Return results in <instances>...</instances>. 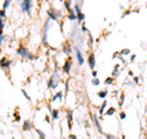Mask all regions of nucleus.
<instances>
[{
	"mask_svg": "<svg viewBox=\"0 0 147 139\" xmlns=\"http://www.w3.org/2000/svg\"><path fill=\"white\" fill-rule=\"evenodd\" d=\"M17 54L18 56H21V57H23V58H27V59H33L32 54H31V53L28 52V49L25 48L23 46H21V47L17 49Z\"/></svg>",
	"mask_w": 147,
	"mask_h": 139,
	"instance_id": "obj_1",
	"label": "nucleus"
},
{
	"mask_svg": "<svg viewBox=\"0 0 147 139\" xmlns=\"http://www.w3.org/2000/svg\"><path fill=\"white\" fill-rule=\"evenodd\" d=\"M58 81H59V75L58 73H54L52 75V78L49 79V81H48V87H50V89H55L56 85H58Z\"/></svg>",
	"mask_w": 147,
	"mask_h": 139,
	"instance_id": "obj_2",
	"label": "nucleus"
},
{
	"mask_svg": "<svg viewBox=\"0 0 147 139\" xmlns=\"http://www.w3.org/2000/svg\"><path fill=\"white\" fill-rule=\"evenodd\" d=\"M21 6H22V11L23 13L30 14L31 9H32V0H23L21 3Z\"/></svg>",
	"mask_w": 147,
	"mask_h": 139,
	"instance_id": "obj_3",
	"label": "nucleus"
},
{
	"mask_svg": "<svg viewBox=\"0 0 147 139\" xmlns=\"http://www.w3.org/2000/svg\"><path fill=\"white\" fill-rule=\"evenodd\" d=\"M71 65H72V62H71V58H68L65 61L64 65H63V71L65 74H69L70 73V69H71Z\"/></svg>",
	"mask_w": 147,
	"mask_h": 139,
	"instance_id": "obj_4",
	"label": "nucleus"
},
{
	"mask_svg": "<svg viewBox=\"0 0 147 139\" xmlns=\"http://www.w3.org/2000/svg\"><path fill=\"white\" fill-rule=\"evenodd\" d=\"M10 64H11V61H9L8 58H1L0 59V67L3 69H9Z\"/></svg>",
	"mask_w": 147,
	"mask_h": 139,
	"instance_id": "obj_5",
	"label": "nucleus"
},
{
	"mask_svg": "<svg viewBox=\"0 0 147 139\" xmlns=\"http://www.w3.org/2000/svg\"><path fill=\"white\" fill-rule=\"evenodd\" d=\"M75 10H76V14H77V21L78 22H82L83 19H85V15L82 14V11L80 10V6L77 4L75 5Z\"/></svg>",
	"mask_w": 147,
	"mask_h": 139,
	"instance_id": "obj_6",
	"label": "nucleus"
},
{
	"mask_svg": "<svg viewBox=\"0 0 147 139\" xmlns=\"http://www.w3.org/2000/svg\"><path fill=\"white\" fill-rule=\"evenodd\" d=\"M88 64H90V68H91L92 70L95 69V65H96L95 54H90V57H88Z\"/></svg>",
	"mask_w": 147,
	"mask_h": 139,
	"instance_id": "obj_7",
	"label": "nucleus"
},
{
	"mask_svg": "<svg viewBox=\"0 0 147 139\" xmlns=\"http://www.w3.org/2000/svg\"><path fill=\"white\" fill-rule=\"evenodd\" d=\"M48 30H49V21L45 22L44 25V28H43V42L45 43L47 42V35H48Z\"/></svg>",
	"mask_w": 147,
	"mask_h": 139,
	"instance_id": "obj_8",
	"label": "nucleus"
},
{
	"mask_svg": "<svg viewBox=\"0 0 147 139\" xmlns=\"http://www.w3.org/2000/svg\"><path fill=\"white\" fill-rule=\"evenodd\" d=\"M92 119H93V123L96 124V127H97L98 132H99V133H102V128H101V124H99V122H98V118H97V116H96V114H93V116H92Z\"/></svg>",
	"mask_w": 147,
	"mask_h": 139,
	"instance_id": "obj_9",
	"label": "nucleus"
},
{
	"mask_svg": "<svg viewBox=\"0 0 147 139\" xmlns=\"http://www.w3.org/2000/svg\"><path fill=\"white\" fill-rule=\"evenodd\" d=\"M76 58H77V61H78V64L82 65L85 61H83L82 54H81V51H80V49H76Z\"/></svg>",
	"mask_w": 147,
	"mask_h": 139,
	"instance_id": "obj_10",
	"label": "nucleus"
},
{
	"mask_svg": "<svg viewBox=\"0 0 147 139\" xmlns=\"http://www.w3.org/2000/svg\"><path fill=\"white\" fill-rule=\"evenodd\" d=\"M32 128H33L32 122L31 121H25V123H23V130H31Z\"/></svg>",
	"mask_w": 147,
	"mask_h": 139,
	"instance_id": "obj_11",
	"label": "nucleus"
},
{
	"mask_svg": "<svg viewBox=\"0 0 147 139\" xmlns=\"http://www.w3.org/2000/svg\"><path fill=\"white\" fill-rule=\"evenodd\" d=\"M68 123H69V129H71L72 127V112L68 111Z\"/></svg>",
	"mask_w": 147,
	"mask_h": 139,
	"instance_id": "obj_12",
	"label": "nucleus"
},
{
	"mask_svg": "<svg viewBox=\"0 0 147 139\" xmlns=\"http://www.w3.org/2000/svg\"><path fill=\"white\" fill-rule=\"evenodd\" d=\"M69 20H71V21H74V20H77V16L75 15V13H74L72 10H69Z\"/></svg>",
	"mask_w": 147,
	"mask_h": 139,
	"instance_id": "obj_13",
	"label": "nucleus"
},
{
	"mask_svg": "<svg viewBox=\"0 0 147 139\" xmlns=\"http://www.w3.org/2000/svg\"><path fill=\"white\" fill-rule=\"evenodd\" d=\"M35 130H36V133L39 135V138H41V139H45V134H44V133L41 129H38V128H35Z\"/></svg>",
	"mask_w": 147,
	"mask_h": 139,
	"instance_id": "obj_14",
	"label": "nucleus"
},
{
	"mask_svg": "<svg viewBox=\"0 0 147 139\" xmlns=\"http://www.w3.org/2000/svg\"><path fill=\"white\" fill-rule=\"evenodd\" d=\"M107 94H108L107 90H104V91H98V92H97V96H98L99 99H104V97L107 96Z\"/></svg>",
	"mask_w": 147,
	"mask_h": 139,
	"instance_id": "obj_15",
	"label": "nucleus"
},
{
	"mask_svg": "<svg viewBox=\"0 0 147 139\" xmlns=\"http://www.w3.org/2000/svg\"><path fill=\"white\" fill-rule=\"evenodd\" d=\"M114 113H115V108H114V107H110V108L105 112V116H112V114H114Z\"/></svg>",
	"mask_w": 147,
	"mask_h": 139,
	"instance_id": "obj_16",
	"label": "nucleus"
},
{
	"mask_svg": "<svg viewBox=\"0 0 147 139\" xmlns=\"http://www.w3.org/2000/svg\"><path fill=\"white\" fill-rule=\"evenodd\" d=\"M105 107H107V101H103V105L101 106V108H99V114H103Z\"/></svg>",
	"mask_w": 147,
	"mask_h": 139,
	"instance_id": "obj_17",
	"label": "nucleus"
},
{
	"mask_svg": "<svg viewBox=\"0 0 147 139\" xmlns=\"http://www.w3.org/2000/svg\"><path fill=\"white\" fill-rule=\"evenodd\" d=\"M58 116H59L58 110H53V111H52V118H53V119H58Z\"/></svg>",
	"mask_w": 147,
	"mask_h": 139,
	"instance_id": "obj_18",
	"label": "nucleus"
},
{
	"mask_svg": "<svg viewBox=\"0 0 147 139\" xmlns=\"http://www.w3.org/2000/svg\"><path fill=\"white\" fill-rule=\"evenodd\" d=\"M64 52L66 53V54H70V53H71V48H70V46H68V44H65L64 47Z\"/></svg>",
	"mask_w": 147,
	"mask_h": 139,
	"instance_id": "obj_19",
	"label": "nucleus"
},
{
	"mask_svg": "<svg viewBox=\"0 0 147 139\" xmlns=\"http://www.w3.org/2000/svg\"><path fill=\"white\" fill-rule=\"evenodd\" d=\"M124 99H125V96H124V94H121L120 99H119V106H123V104H124Z\"/></svg>",
	"mask_w": 147,
	"mask_h": 139,
	"instance_id": "obj_20",
	"label": "nucleus"
},
{
	"mask_svg": "<svg viewBox=\"0 0 147 139\" xmlns=\"http://www.w3.org/2000/svg\"><path fill=\"white\" fill-rule=\"evenodd\" d=\"M0 17H1V19L6 17V11H5L4 9H3V10H0Z\"/></svg>",
	"mask_w": 147,
	"mask_h": 139,
	"instance_id": "obj_21",
	"label": "nucleus"
},
{
	"mask_svg": "<svg viewBox=\"0 0 147 139\" xmlns=\"http://www.w3.org/2000/svg\"><path fill=\"white\" fill-rule=\"evenodd\" d=\"M119 65H115V67H114V74H113V76H117L118 75V73H119Z\"/></svg>",
	"mask_w": 147,
	"mask_h": 139,
	"instance_id": "obj_22",
	"label": "nucleus"
},
{
	"mask_svg": "<svg viewBox=\"0 0 147 139\" xmlns=\"http://www.w3.org/2000/svg\"><path fill=\"white\" fill-rule=\"evenodd\" d=\"M70 5H71L70 0H66V1H65V8L68 9V11H69V10H71V9H70Z\"/></svg>",
	"mask_w": 147,
	"mask_h": 139,
	"instance_id": "obj_23",
	"label": "nucleus"
},
{
	"mask_svg": "<svg viewBox=\"0 0 147 139\" xmlns=\"http://www.w3.org/2000/svg\"><path fill=\"white\" fill-rule=\"evenodd\" d=\"M10 5V0H5L4 1V5H3V8H4V10H6V8Z\"/></svg>",
	"mask_w": 147,
	"mask_h": 139,
	"instance_id": "obj_24",
	"label": "nucleus"
},
{
	"mask_svg": "<svg viewBox=\"0 0 147 139\" xmlns=\"http://www.w3.org/2000/svg\"><path fill=\"white\" fill-rule=\"evenodd\" d=\"M113 80H114L113 78H107V79H105V84H107V85H109V84L113 83Z\"/></svg>",
	"mask_w": 147,
	"mask_h": 139,
	"instance_id": "obj_25",
	"label": "nucleus"
},
{
	"mask_svg": "<svg viewBox=\"0 0 147 139\" xmlns=\"http://www.w3.org/2000/svg\"><path fill=\"white\" fill-rule=\"evenodd\" d=\"M4 27H5V22L3 21V19L0 17V30H3Z\"/></svg>",
	"mask_w": 147,
	"mask_h": 139,
	"instance_id": "obj_26",
	"label": "nucleus"
},
{
	"mask_svg": "<svg viewBox=\"0 0 147 139\" xmlns=\"http://www.w3.org/2000/svg\"><path fill=\"white\" fill-rule=\"evenodd\" d=\"M121 54H130V49H128V48H125V49H123L121 51Z\"/></svg>",
	"mask_w": 147,
	"mask_h": 139,
	"instance_id": "obj_27",
	"label": "nucleus"
},
{
	"mask_svg": "<svg viewBox=\"0 0 147 139\" xmlns=\"http://www.w3.org/2000/svg\"><path fill=\"white\" fill-rule=\"evenodd\" d=\"M92 84L96 85V86H98V85H99V80H98V79H95V80H92Z\"/></svg>",
	"mask_w": 147,
	"mask_h": 139,
	"instance_id": "obj_28",
	"label": "nucleus"
},
{
	"mask_svg": "<svg viewBox=\"0 0 147 139\" xmlns=\"http://www.w3.org/2000/svg\"><path fill=\"white\" fill-rule=\"evenodd\" d=\"M22 94H23V95L26 96V99H27V100H31V97H30V96H28V95H27V92L25 91V90H22Z\"/></svg>",
	"mask_w": 147,
	"mask_h": 139,
	"instance_id": "obj_29",
	"label": "nucleus"
},
{
	"mask_svg": "<svg viewBox=\"0 0 147 139\" xmlns=\"http://www.w3.org/2000/svg\"><path fill=\"white\" fill-rule=\"evenodd\" d=\"M125 117H126L125 112H120V118H121V119H125Z\"/></svg>",
	"mask_w": 147,
	"mask_h": 139,
	"instance_id": "obj_30",
	"label": "nucleus"
},
{
	"mask_svg": "<svg viewBox=\"0 0 147 139\" xmlns=\"http://www.w3.org/2000/svg\"><path fill=\"white\" fill-rule=\"evenodd\" d=\"M55 96L58 97V99H63V92H58Z\"/></svg>",
	"mask_w": 147,
	"mask_h": 139,
	"instance_id": "obj_31",
	"label": "nucleus"
},
{
	"mask_svg": "<svg viewBox=\"0 0 147 139\" xmlns=\"http://www.w3.org/2000/svg\"><path fill=\"white\" fill-rule=\"evenodd\" d=\"M105 137H107V139H115V137H113L110 134H105Z\"/></svg>",
	"mask_w": 147,
	"mask_h": 139,
	"instance_id": "obj_32",
	"label": "nucleus"
},
{
	"mask_svg": "<svg viewBox=\"0 0 147 139\" xmlns=\"http://www.w3.org/2000/svg\"><path fill=\"white\" fill-rule=\"evenodd\" d=\"M69 139H77V138H76V135H75V134H70Z\"/></svg>",
	"mask_w": 147,
	"mask_h": 139,
	"instance_id": "obj_33",
	"label": "nucleus"
},
{
	"mask_svg": "<svg viewBox=\"0 0 147 139\" xmlns=\"http://www.w3.org/2000/svg\"><path fill=\"white\" fill-rule=\"evenodd\" d=\"M92 75H93V76H97V71H96V70H92Z\"/></svg>",
	"mask_w": 147,
	"mask_h": 139,
	"instance_id": "obj_34",
	"label": "nucleus"
},
{
	"mask_svg": "<svg viewBox=\"0 0 147 139\" xmlns=\"http://www.w3.org/2000/svg\"><path fill=\"white\" fill-rule=\"evenodd\" d=\"M45 122H48V123H50V118L48 117V116H47V117H45Z\"/></svg>",
	"mask_w": 147,
	"mask_h": 139,
	"instance_id": "obj_35",
	"label": "nucleus"
},
{
	"mask_svg": "<svg viewBox=\"0 0 147 139\" xmlns=\"http://www.w3.org/2000/svg\"><path fill=\"white\" fill-rule=\"evenodd\" d=\"M82 31H83V32H87V28L85 26H82Z\"/></svg>",
	"mask_w": 147,
	"mask_h": 139,
	"instance_id": "obj_36",
	"label": "nucleus"
},
{
	"mask_svg": "<svg viewBox=\"0 0 147 139\" xmlns=\"http://www.w3.org/2000/svg\"><path fill=\"white\" fill-rule=\"evenodd\" d=\"M3 36V30H0V37Z\"/></svg>",
	"mask_w": 147,
	"mask_h": 139,
	"instance_id": "obj_37",
	"label": "nucleus"
}]
</instances>
